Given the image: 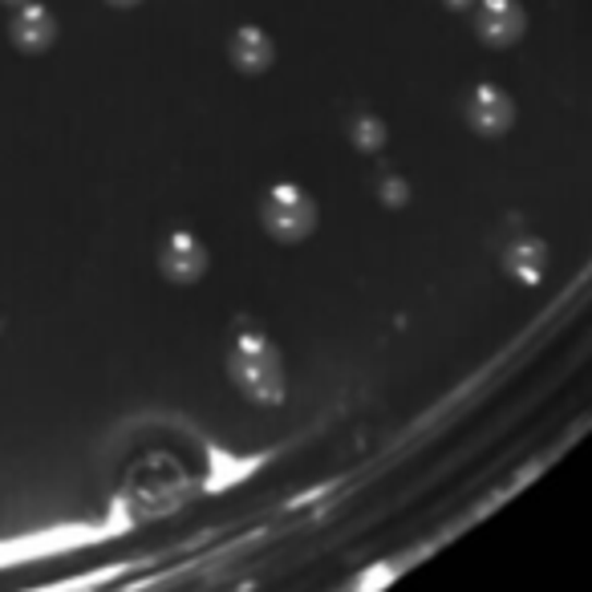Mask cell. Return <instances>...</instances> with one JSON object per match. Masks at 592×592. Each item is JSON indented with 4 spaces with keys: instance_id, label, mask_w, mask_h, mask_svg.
I'll return each instance as SVG.
<instances>
[{
    "instance_id": "1",
    "label": "cell",
    "mask_w": 592,
    "mask_h": 592,
    "mask_svg": "<svg viewBox=\"0 0 592 592\" xmlns=\"http://www.w3.org/2000/svg\"><path fill=\"white\" fill-rule=\"evenodd\" d=\"M9 33H13L16 49H25V53H41L45 45L58 37V21H53V13H49L45 4L25 0V4H16Z\"/></svg>"
},
{
    "instance_id": "2",
    "label": "cell",
    "mask_w": 592,
    "mask_h": 592,
    "mask_svg": "<svg viewBox=\"0 0 592 592\" xmlns=\"http://www.w3.org/2000/svg\"><path fill=\"white\" fill-rule=\"evenodd\" d=\"M479 25L492 41H511L523 25V13L516 0H483V13H479Z\"/></svg>"
},
{
    "instance_id": "3",
    "label": "cell",
    "mask_w": 592,
    "mask_h": 592,
    "mask_svg": "<svg viewBox=\"0 0 592 592\" xmlns=\"http://www.w3.org/2000/svg\"><path fill=\"white\" fill-rule=\"evenodd\" d=\"M447 4H455V9H462V4H471V0H447Z\"/></svg>"
},
{
    "instance_id": "4",
    "label": "cell",
    "mask_w": 592,
    "mask_h": 592,
    "mask_svg": "<svg viewBox=\"0 0 592 592\" xmlns=\"http://www.w3.org/2000/svg\"><path fill=\"white\" fill-rule=\"evenodd\" d=\"M114 4H134V0H114Z\"/></svg>"
},
{
    "instance_id": "5",
    "label": "cell",
    "mask_w": 592,
    "mask_h": 592,
    "mask_svg": "<svg viewBox=\"0 0 592 592\" xmlns=\"http://www.w3.org/2000/svg\"><path fill=\"white\" fill-rule=\"evenodd\" d=\"M9 4H25V0H9Z\"/></svg>"
}]
</instances>
